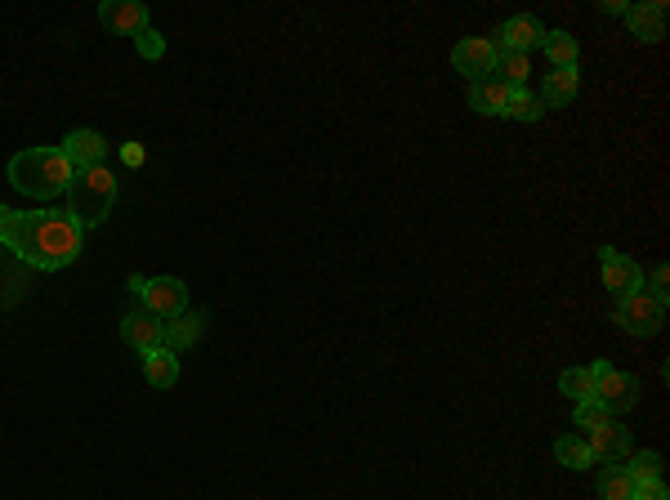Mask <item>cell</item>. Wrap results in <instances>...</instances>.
<instances>
[{
	"instance_id": "obj_5",
	"label": "cell",
	"mask_w": 670,
	"mask_h": 500,
	"mask_svg": "<svg viewBox=\"0 0 670 500\" xmlns=\"http://www.w3.org/2000/svg\"><path fill=\"white\" fill-rule=\"evenodd\" d=\"M617 326L626 335H657L666 322V300L662 295H653L648 286H639V291L630 295H617Z\"/></svg>"
},
{
	"instance_id": "obj_1",
	"label": "cell",
	"mask_w": 670,
	"mask_h": 500,
	"mask_svg": "<svg viewBox=\"0 0 670 500\" xmlns=\"http://www.w3.org/2000/svg\"><path fill=\"white\" fill-rule=\"evenodd\" d=\"M0 242L14 250L23 264L41 268V273H59L76 264L85 250V228L76 224L67 210H9L0 206Z\"/></svg>"
},
{
	"instance_id": "obj_31",
	"label": "cell",
	"mask_w": 670,
	"mask_h": 500,
	"mask_svg": "<svg viewBox=\"0 0 670 500\" xmlns=\"http://www.w3.org/2000/svg\"><path fill=\"white\" fill-rule=\"evenodd\" d=\"M599 9H603V14H626V9H630V5H626V0H603V5H599Z\"/></svg>"
},
{
	"instance_id": "obj_24",
	"label": "cell",
	"mask_w": 670,
	"mask_h": 500,
	"mask_svg": "<svg viewBox=\"0 0 670 500\" xmlns=\"http://www.w3.org/2000/svg\"><path fill=\"white\" fill-rule=\"evenodd\" d=\"M541 99L528 90V85H519V90H510V103H505V117H514V121H536L541 117Z\"/></svg>"
},
{
	"instance_id": "obj_3",
	"label": "cell",
	"mask_w": 670,
	"mask_h": 500,
	"mask_svg": "<svg viewBox=\"0 0 670 500\" xmlns=\"http://www.w3.org/2000/svg\"><path fill=\"white\" fill-rule=\"evenodd\" d=\"M112 201H117V175L108 166H90V170H76L72 188H67V215L76 219L81 228H94L108 219Z\"/></svg>"
},
{
	"instance_id": "obj_20",
	"label": "cell",
	"mask_w": 670,
	"mask_h": 500,
	"mask_svg": "<svg viewBox=\"0 0 670 500\" xmlns=\"http://www.w3.org/2000/svg\"><path fill=\"white\" fill-rule=\"evenodd\" d=\"M559 393L572 402V407H581V402H595V375L590 367H568L559 375Z\"/></svg>"
},
{
	"instance_id": "obj_13",
	"label": "cell",
	"mask_w": 670,
	"mask_h": 500,
	"mask_svg": "<svg viewBox=\"0 0 670 500\" xmlns=\"http://www.w3.org/2000/svg\"><path fill=\"white\" fill-rule=\"evenodd\" d=\"M63 157L72 161L76 170L103 166V157H108V139H103L99 130H72V134L63 139Z\"/></svg>"
},
{
	"instance_id": "obj_23",
	"label": "cell",
	"mask_w": 670,
	"mask_h": 500,
	"mask_svg": "<svg viewBox=\"0 0 670 500\" xmlns=\"http://www.w3.org/2000/svg\"><path fill=\"white\" fill-rule=\"evenodd\" d=\"M630 492H635V478H630L626 465H608L599 474V496L603 500H630Z\"/></svg>"
},
{
	"instance_id": "obj_2",
	"label": "cell",
	"mask_w": 670,
	"mask_h": 500,
	"mask_svg": "<svg viewBox=\"0 0 670 500\" xmlns=\"http://www.w3.org/2000/svg\"><path fill=\"white\" fill-rule=\"evenodd\" d=\"M72 175L76 166L63 157V148H23L9 161V184L36 201H50L63 188H72Z\"/></svg>"
},
{
	"instance_id": "obj_21",
	"label": "cell",
	"mask_w": 670,
	"mask_h": 500,
	"mask_svg": "<svg viewBox=\"0 0 670 500\" xmlns=\"http://www.w3.org/2000/svg\"><path fill=\"white\" fill-rule=\"evenodd\" d=\"M496 81H505L510 90H519V85H528V76H532V59L528 54H514V50H501L496 54Z\"/></svg>"
},
{
	"instance_id": "obj_18",
	"label": "cell",
	"mask_w": 670,
	"mask_h": 500,
	"mask_svg": "<svg viewBox=\"0 0 670 500\" xmlns=\"http://www.w3.org/2000/svg\"><path fill=\"white\" fill-rule=\"evenodd\" d=\"M554 460H559L563 469H572V474H581V469H595V465H599L595 451H590V442L577 438V434L554 438Z\"/></svg>"
},
{
	"instance_id": "obj_25",
	"label": "cell",
	"mask_w": 670,
	"mask_h": 500,
	"mask_svg": "<svg viewBox=\"0 0 670 500\" xmlns=\"http://www.w3.org/2000/svg\"><path fill=\"white\" fill-rule=\"evenodd\" d=\"M630 478L635 483H648V478H662V456L657 451H630Z\"/></svg>"
},
{
	"instance_id": "obj_8",
	"label": "cell",
	"mask_w": 670,
	"mask_h": 500,
	"mask_svg": "<svg viewBox=\"0 0 670 500\" xmlns=\"http://www.w3.org/2000/svg\"><path fill=\"white\" fill-rule=\"evenodd\" d=\"M599 268H603V286H608L612 295H630L644 286V268L612 246H599Z\"/></svg>"
},
{
	"instance_id": "obj_29",
	"label": "cell",
	"mask_w": 670,
	"mask_h": 500,
	"mask_svg": "<svg viewBox=\"0 0 670 500\" xmlns=\"http://www.w3.org/2000/svg\"><path fill=\"white\" fill-rule=\"evenodd\" d=\"M648 291H653V295H662V300L670 295V268H666V264H657L653 273H648Z\"/></svg>"
},
{
	"instance_id": "obj_28",
	"label": "cell",
	"mask_w": 670,
	"mask_h": 500,
	"mask_svg": "<svg viewBox=\"0 0 670 500\" xmlns=\"http://www.w3.org/2000/svg\"><path fill=\"white\" fill-rule=\"evenodd\" d=\"M630 500H670V487L662 483V478H648V483H635Z\"/></svg>"
},
{
	"instance_id": "obj_30",
	"label": "cell",
	"mask_w": 670,
	"mask_h": 500,
	"mask_svg": "<svg viewBox=\"0 0 670 500\" xmlns=\"http://www.w3.org/2000/svg\"><path fill=\"white\" fill-rule=\"evenodd\" d=\"M121 161L126 166H143V143H121Z\"/></svg>"
},
{
	"instance_id": "obj_12",
	"label": "cell",
	"mask_w": 670,
	"mask_h": 500,
	"mask_svg": "<svg viewBox=\"0 0 670 500\" xmlns=\"http://www.w3.org/2000/svg\"><path fill=\"white\" fill-rule=\"evenodd\" d=\"M545 32H550V27H545L536 14H514L510 23L496 32V36H501L496 45H501V50H514V54H528V50H536V45L545 41Z\"/></svg>"
},
{
	"instance_id": "obj_15",
	"label": "cell",
	"mask_w": 670,
	"mask_h": 500,
	"mask_svg": "<svg viewBox=\"0 0 670 500\" xmlns=\"http://www.w3.org/2000/svg\"><path fill=\"white\" fill-rule=\"evenodd\" d=\"M505 103H510V85L496 81V76H478L469 81V108L483 112V117H505Z\"/></svg>"
},
{
	"instance_id": "obj_26",
	"label": "cell",
	"mask_w": 670,
	"mask_h": 500,
	"mask_svg": "<svg viewBox=\"0 0 670 500\" xmlns=\"http://www.w3.org/2000/svg\"><path fill=\"white\" fill-rule=\"evenodd\" d=\"M134 50H139L143 59H166V41H161V32H152V27H143V32L134 36Z\"/></svg>"
},
{
	"instance_id": "obj_7",
	"label": "cell",
	"mask_w": 670,
	"mask_h": 500,
	"mask_svg": "<svg viewBox=\"0 0 670 500\" xmlns=\"http://www.w3.org/2000/svg\"><path fill=\"white\" fill-rule=\"evenodd\" d=\"M496 54H501L496 36H469V41H461L452 50V67L465 76V81H478V76L496 72Z\"/></svg>"
},
{
	"instance_id": "obj_16",
	"label": "cell",
	"mask_w": 670,
	"mask_h": 500,
	"mask_svg": "<svg viewBox=\"0 0 670 500\" xmlns=\"http://www.w3.org/2000/svg\"><path fill=\"white\" fill-rule=\"evenodd\" d=\"M581 90V72L577 67H554L541 81V108H568Z\"/></svg>"
},
{
	"instance_id": "obj_19",
	"label": "cell",
	"mask_w": 670,
	"mask_h": 500,
	"mask_svg": "<svg viewBox=\"0 0 670 500\" xmlns=\"http://www.w3.org/2000/svg\"><path fill=\"white\" fill-rule=\"evenodd\" d=\"M143 380H148L152 389H175L179 384V358L166 353V349L143 353Z\"/></svg>"
},
{
	"instance_id": "obj_11",
	"label": "cell",
	"mask_w": 670,
	"mask_h": 500,
	"mask_svg": "<svg viewBox=\"0 0 670 500\" xmlns=\"http://www.w3.org/2000/svg\"><path fill=\"white\" fill-rule=\"evenodd\" d=\"M99 23L121 32V36H139L143 27H148V5H143V0H103Z\"/></svg>"
},
{
	"instance_id": "obj_27",
	"label": "cell",
	"mask_w": 670,
	"mask_h": 500,
	"mask_svg": "<svg viewBox=\"0 0 670 500\" xmlns=\"http://www.w3.org/2000/svg\"><path fill=\"white\" fill-rule=\"evenodd\" d=\"M603 420H612V416L599 407V402H581L577 407V429H595V425H603Z\"/></svg>"
},
{
	"instance_id": "obj_22",
	"label": "cell",
	"mask_w": 670,
	"mask_h": 500,
	"mask_svg": "<svg viewBox=\"0 0 670 500\" xmlns=\"http://www.w3.org/2000/svg\"><path fill=\"white\" fill-rule=\"evenodd\" d=\"M541 50H545V59H550L554 67H577V54H581V45H577V36L572 32H545V41H541Z\"/></svg>"
},
{
	"instance_id": "obj_9",
	"label": "cell",
	"mask_w": 670,
	"mask_h": 500,
	"mask_svg": "<svg viewBox=\"0 0 670 500\" xmlns=\"http://www.w3.org/2000/svg\"><path fill=\"white\" fill-rule=\"evenodd\" d=\"M590 451H595L599 465H617V460H626L630 451H635V438H630L626 425H617V420H603V425L590 429Z\"/></svg>"
},
{
	"instance_id": "obj_10",
	"label": "cell",
	"mask_w": 670,
	"mask_h": 500,
	"mask_svg": "<svg viewBox=\"0 0 670 500\" xmlns=\"http://www.w3.org/2000/svg\"><path fill=\"white\" fill-rule=\"evenodd\" d=\"M121 335H126L130 349L157 353L161 340H166V322H161V317H152V313H143V309H134V313L121 317Z\"/></svg>"
},
{
	"instance_id": "obj_6",
	"label": "cell",
	"mask_w": 670,
	"mask_h": 500,
	"mask_svg": "<svg viewBox=\"0 0 670 500\" xmlns=\"http://www.w3.org/2000/svg\"><path fill=\"white\" fill-rule=\"evenodd\" d=\"M139 300H143V313L161 317V322H175L179 313H188V286L179 277H148Z\"/></svg>"
},
{
	"instance_id": "obj_14",
	"label": "cell",
	"mask_w": 670,
	"mask_h": 500,
	"mask_svg": "<svg viewBox=\"0 0 670 500\" xmlns=\"http://www.w3.org/2000/svg\"><path fill=\"white\" fill-rule=\"evenodd\" d=\"M626 23H630V36H639V41H662L666 36V5L662 0H644V5H630L626 9Z\"/></svg>"
},
{
	"instance_id": "obj_4",
	"label": "cell",
	"mask_w": 670,
	"mask_h": 500,
	"mask_svg": "<svg viewBox=\"0 0 670 500\" xmlns=\"http://www.w3.org/2000/svg\"><path fill=\"white\" fill-rule=\"evenodd\" d=\"M590 375H595V402L603 411H608L612 420L626 416L630 407H639V375L630 371H617L612 362H590Z\"/></svg>"
},
{
	"instance_id": "obj_17",
	"label": "cell",
	"mask_w": 670,
	"mask_h": 500,
	"mask_svg": "<svg viewBox=\"0 0 670 500\" xmlns=\"http://www.w3.org/2000/svg\"><path fill=\"white\" fill-rule=\"evenodd\" d=\"M201 331H206V313H179L175 322H166V340H161V349L166 353H184V349H193V344L201 340Z\"/></svg>"
}]
</instances>
